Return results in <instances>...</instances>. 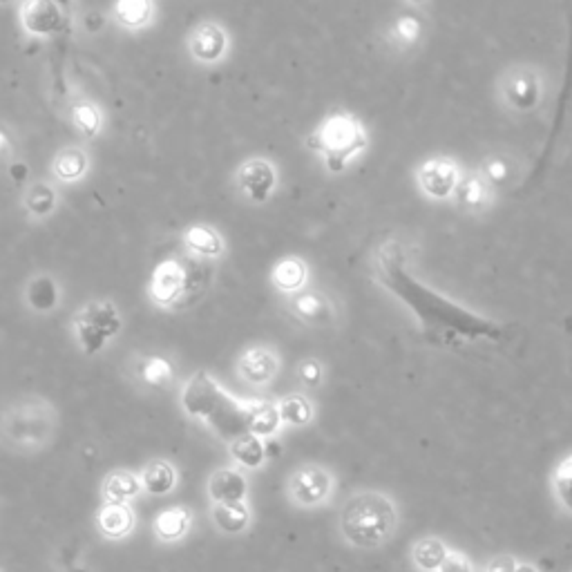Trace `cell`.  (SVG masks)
<instances>
[{
  "label": "cell",
  "instance_id": "ffe728a7",
  "mask_svg": "<svg viewBox=\"0 0 572 572\" xmlns=\"http://www.w3.org/2000/svg\"><path fill=\"white\" fill-rule=\"evenodd\" d=\"M231 456L246 470H257L266 463V445L260 436L246 432L231 441Z\"/></svg>",
  "mask_w": 572,
  "mask_h": 572
},
{
  "label": "cell",
  "instance_id": "b9f144b4",
  "mask_svg": "<svg viewBox=\"0 0 572 572\" xmlns=\"http://www.w3.org/2000/svg\"><path fill=\"white\" fill-rule=\"evenodd\" d=\"M409 5H421V3H425V0H407Z\"/></svg>",
  "mask_w": 572,
  "mask_h": 572
},
{
  "label": "cell",
  "instance_id": "d6a6232c",
  "mask_svg": "<svg viewBox=\"0 0 572 572\" xmlns=\"http://www.w3.org/2000/svg\"><path fill=\"white\" fill-rule=\"evenodd\" d=\"M150 0H119L117 16L123 25L139 27L148 21Z\"/></svg>",
  "mask_w": 572,
  "mask_h": 572
},
{
  "label": "cell",
  "instance_id": "4fadbf2b",
  "mask_svg": "<svg viewBox=\"0 0 572 572\" xmlns=\"http://www.w3.org/2000/svg\"><path fill=\"white\" fill-rule=\"evenodd\" d=\"M237 371H240L244 383H249L253 387H264L273 383V378L278 376L280 358L275 356L271 349L253 347L249 351H244L240 362H237Z\"/></svg>",
  "mask_w": 572,
  "mask_h": 572
},
{
  "label": "cell",
  "instance_id": "cb8c5ba5",
  "mask_svg": "<svg viewBox=\"0 0 572 572\" xmlns=\"http://www.w3.org/2000/svg\"><path fill=\"white\" fill-rule=\"evenodd\" d=\"M278 414L282 425L307 427L313 421V416H316V407H313L307 396L289 394L278 403Z\"/></svg>",
  "mask_w": 572,
  "mask_h": 572
},
{
  "label": "cell",
  "instance_id": "4dcf8cb0",
  "mask_svg": "<svg viewBox=\"0 0 572 572\" xmlns=\"http://www.w3.org/2000/svg\"><path fill=\"white\" fill-rule=\"evenodd\" d=\"M552 492H555L561 508L572 512V454L566 456V459L557 465L555 474H552Z\"/></svg>",
  "mask_w": 572,
  "mask_h": 572
},
{
  "label": "cell",
  "instance_id": "ba28073f",
  "mask_svg": "<svg viewBox=\"0 0 572 572\" xmlns=\"http://www.w3.org/2000/svg\"><path fill=\"white\" fill-rule=\"evenodd\" d=\"M121 329V320L110 304L97 302L85 309L79 318H76V336L85 354H99L103 345L117 336Z\"/></svg>",
  "mask_w": 572,
  "mask_h": 572
},
{
  "label": "cell",
  "instance_id": "44dd1931",
  "mask_svg": "<svg viewBox=\"0 0 572 572\" xmlns=\"http://www.w3.org/2000/svg\"><path fill=\"white\" fill-rule=\"evenodd\" d=\"M282 425L278 405L269 400H253L249 403V432L260 438H271Z\"/></svg>",
  "mask_w": 572,
  "mask_h": 572
},
{
  "label": "cell",
  "instance_id": "4316f807",
  "mask_svg": "<svg viewBox=\"0 0 572 572\" xmlns=\"http://www.w3.org/2000/svg\"><path fill=\"white\" fill-rule=\"evenodd\" d=\"M25 25L27 30H32L36 34H47L56 30V25H59L56 7L50 0H32V3L25 7Z\"/></svg>",
  "mask_w": 572,
  "mask_h": 572
},
{
  "label": "cell",
  "instance_id": "7bdbcfd3",
  "mask_svg": "<svg viewBox=\"0 0 572 572\" xmlns=\"http://www.w3.org/2000/svg\"><path fill=\"white\" fill-rule=\"evenodd\" d=\"M68 572H90V570H85V568H70Z\"/></svg>",
  "mask_w": 572,
  "mask_h": 572
},
{
  "label": "cell",
  "instance_id": "e575fe53",
  "mask_svg": "<svg viewBox=\"0 0 572 572\" xmlns=\"http://www.w3.org/2000/svg\"><path fill=\"white\" fill-rule=\"evenodd\" d=\"M32 307L38 311H47L56 304V286L50 280H38L30 291Z\"/></svg>",
  "mask_w": 572,
  "mask_h": 572
},
{
  "label": "cell",
  "instance_id": "ac0fdd59",
  "mask_svg": "<svg viewBox=\"0 0 572 572\" xmlns=\"http://www.w3.org/2000/svg\"><path fill=\"white\" fill-rule=\"evenodd\" d=\"M307 278H309V269L300 257H284V260L275 264V269L271 273L275 289L286 295L302 291V286L307 284Z\"/></svg>",
  "mask_w": 572,
  "mask_h": 572
},
{
  "label": "cell",
  "instance_id": "f35d334b",
  "mask_svg": "<svg viewBox=\"0 0 572 572\" xmlns=\"http://www.w3.org/2000/svg\"><path fill=\"white\" fill-rule=\"evenodd\" d=\"M517 559L512 555H497L488 561V566H485V572H514L517 570Z\"/></svg>",
  "mask_w": 572,
  "mask_h": 572
},
{
  "label": "cell",
  "instance_id": "9c48e42d",
  "mask_svg": "<svg viewBox=\"0 0 572 572\" xmlns=\"http://www.w3.org/2000/svg\"><path fill=\"white\" fill-rule=\"evenodd\" d=\"M501 94H503V101L508 103V108H512L514 112L526 114V112L535 110L541 103L543 85L535 70L521 68L505 76V81L501 85Z\"/></svg>",
  "mask_w": 572,
  "mask_h": 572
},
{
  "label": "cell",
  "instance_id": "7402d4cb",
  "mask_svg": "<svg viewBox=\"0 0 572 572\" xmlns=\"http://www.w3.org/2000/svg\"><path fill=\"white\" fill-rule=\"evenodd\" d=\"M193 514L186 508H170L164 510L155 521V535L161 541H179L188 535Z\"/></svg>",
  "mask_w": 572,
  "mask_h": 572
},
{
  "label": "cell",
  "instance_id": "ee69618b",
  "mask_svg": "<svg viewBox=\"0 0 572 572\" xmlns=\"http://www.w3.org/2000/svg\"><path fill=\"white\" fill-rule=\"evenodd\" d=\"M566 327L570 329V333H572V318H568V322H566Z\"/></svg>",
  "mask_w": 572,
  "mask_h": 572
},
{
  "label": "cell",
  "instance_id": "484cf974",
  "mask_svg": "<svg viewBox=\"0 0 572 572\" xmlns=\"http://www.w3.org/2000/svg\"><path fill=\"white\" fill-rule=\"evenodd\" d=\"M488 186L483 184L479 175H465L459 179V186L454 190V199L463 211H481L488 204Z\"/></svg>",
  "mask_w": 572,
  "mask_h": 572
},
{
  "label": "cell",
  "instance_id": "8992f818",
  "mask_svg": "<svg viewBox=\"0 0 572 572\" xmlns=\"http://www.w3.org/2000/svg\"><path fill=\"white\" fill-rule=\"evenodd\" d=\"M206 262L208 260H199V257L190 264L179 260L164 262L152 278V298L161 307H181V304L193 302L211 280V269Z\"/></svg>",
  "mask_w": 572,
  "mask_h": 572
},
{
  "label": "cell",
  "instance_id": "2e32d148",
  "mask_svg": "<svg viewBox=\"0 0 572 572\" xmlns=\"http://www.w3.org/2000/svg\"><path fill=\"white\" fill-rule=\"evenodd\" d=\"M99 530L103 535L110 539H121L126 537L128 532L135 526V512L130 510L128 503H119V501H108L103 508L99 510Z\"/></svg>",
  "mask_w": 572,
  "mask_h": 572
},
{
  "label": "cell",
  "instance_id": "ab89813d",
  "mask_svg": "<svg viewBox=\"0 0 572 572\" xmlns=\"http://www.w3.org/2000/svg\"><path fill=\"white\" fill-rule=\"evenodd\" d=\"M76 123H79V128H83L85 132H94L99 126V117H97V112H94L92 108H79L76 110Z\"/></svg>",
  "mask_w": 572,
  "mask_h": 572
},
{
  "label": "cell",
  "instance_id": "7a4b0ae2",
  "mask_svg": "<svg viewBox=\"0 0 572 572\" xmlns=\"http://www.w3.org/2000/svg\"><path fill=\"white\" fill-rule=\"evenodd\" d=\"M181 407L190 418H197L213 429L222 441L231 443L249 432V403H240L224 392L206 371H197L188 380L181 392Z\"/></svg>",
  "mask_w": 572,
  "mask_h": 572
},
{
  "label": "cell",
  "instance_id": "74e56055",
  "mask_svg": "<svg viewBox=\"0 0 572 572\" xmlns=\"http://www.w3.org/2000/svg\"><path fill=\"white\" fill-rule=\"evenodd\" d=\"M30 206L34 208L36 213H47L54 206V195L45 186H38L36 190H32Z\"/></svg>",
  "mask_w": 572,
  "mask_h": 572
},
{
  "label": "cell",
  "instance_id": "6da1fadb",
  "mask_svg": "<svg viewBox=\"0 0 572 572\" xmlns=\"http://www.w3.org/2000/svg\"><path fill=\"white\" fill-rule=\"evenodd\" d=\"M409 255L400 240H383L371 253V275L414 313L429 340L438 345H461L476 340H501L505 327L497 320L479 316L463 304L445 298L432 286L421 282L409 271Z\"/></svg>",
  "mask_w": 572,
  "mask_h": 572
},
{
  "label": "cell",
  "instance_id": "52a82bcc",
  "mask_svg": "<svg viewBox=\"0 0 572 572\" xmlns=\"http://www.w3.org/2000/svg\"><path fill=\"white\" fill-rule=\"evenodd\" d=\"M336 476L322 465H302L286 481V494L293 505L304 510L320 508L333 497Z\"/></svg>",
  "mask_w": 572,
  "mask_h": 572
},
{
  "label": "cell",
  "instance_id": "e0dca14e",
  "mask_svg": "<svg viewBox=\"0 0 572 572\" xmlns=\"http://www.w3.org/2000/svg\"><path fill=\"white\" fill-rule=\"evenodd\" d=\"M213 523L222 535H242L251 526V510L246 503H215Z\"/></svg>",
  "mask_w": 572,
  "mask_h": 572
},
{
  "label": "cell",
  "instance_id": "d590c367",
  "mask_svg": "<svg viewBox=\"0 0 572 572\" xmlns=\"http://www.w3.org/2000/svg\"><path fill=\"white\" fill-rule=\"evenodd\" d=\"M298 378H300V383L304 387L316 389V387L322 385L324 369H322V365L316 358H307V360H302L300 365H298Z\"/></svg>",
  "mask_w": 572,
  "mask_h": 572
},
{
  "label": "cell",
  "instance_id": "f1b7e54d",
  "mask_svg": "<svg viewBox=\"0 0 572 572\" xmlns=\"http://www.w3.org/2000/svg\"><path fill=\"white\" fill-rule=\"evenodd\" d=\"M139 492H141V481L130 472H114L106 479V485H103V494H106L108 501L126 503L128 499L137 497Z\"/></svg>",
  "mask_w": 572,
  "mask_h": 572
},
{
  "label": "cell",
  "instance_id": "836d02e7",
  "mask_svg": "<svg viewBox=\"0 0 572 572\" xmlns=\"http://www.w3.org/2000/svg\"><path fill=\"white\" fill-rule=\"evenodd\" d=\"M85 170V157L81 155V150H68L56 159V175L61 179H76L83 175Z\"/></svg>",
  "mask_w": 572,
  "mask_h": 572
},
{
  "label": "cell",
  "instance_id": "83f0119b",
  "mask_svg": "<svg viewBox=\"0 0 572 572\" xmlns=\"http://www.w3.org/2000/svg\"><path fill=\"white\" fill-rule=\"evenodd\" d=\"M512 175H514L512 161L503 155L485 157L479 168V177L488 188H508Z\"/></svg>",
  "mask_w": 572,
  "mask_h": 572
},
{
  "label": "cell",
  "instance_id": "9a60e30c",
  "mask_svg": "<svg viewBox=\"0 0 572 572\" xmlns=\"http://www.w3.org/2000/svg\"><path fill=\"white\" fill-rule=\"evenodd\" d=\"M228 38L222 27L215 23L199 25L190 36V52L199 63H217L226 54Z\"/></svg>",
  "mask_w": 572,
  "mask_h": 572
},
{
  "label": "cell",
  "instance_id": "60d3db41",
  "mask_svg": "<svg viewBox=\"0 0 572 572\" xmlns=\"http://www.w3.org/2000/svg\"><path fill=\"white\" fill-rule=\"evenodd\" d=\"M514 572H539V570L535 566H530V564H519Z\"/></svg>",
  "mask_w": 572,
  "mask_h": 572
},
{
  "label": "cell",
  "instance_id": "f546056e",
  "mask_svg": "<svg viewBox=\"0 0 572 572\" xmlns=\"http://www.w3.org/2000/svg\"><path fill=\"white\" fill-rule=\"evenodd\" d=\"M392 41L398 47H414L423 36V23L416 14H400L392 23Z\"/></svg>",
  "mask_w": 572,
  "mask_h": 572
},
{
  "label": "cell",
  "instance_id": "f6af8a7d",
  "mask_svg": "<svg viewBox=\"0 0 572 572\" xmlns=\"http://www.w3.org/2000/svg\"><path fill=\"white\" fill-rule=\"evenodd\" d=\"M0 146H3V137H0Z\"/></svg>",
  "mask_w": 572,
  "mask_h": 572
},
{
  "label": "cell",
  "instance_id": "5bb4252c",
  "mask_svg": "<svg viewBox=\"0 0 572 572\" xmlns=\"http://www.w3.org/2000/svg\"><path fill=\"white\" fill-rule=\"evenodd\" d=\"M208 497L213 503H244L249 497V481L240 470L224 467L208 479Z\"/></svg>",
  "mask_w": 572,
  "mask_h": 572
},
{
  "label": "cell",
  "instance_id": "603a6c76",
  "mask_svg": "<svg viewBox=\"0 0 572 572\" xmlns=\"http://www.w3.org/2000/svg\"><path fill=\"white\" fill-rule=\"evenodd\" d=\"M447 555H450V550H447L445 543L436 537H425L421 541H416L412 548V561L421 572H438Z\"/></svg>",
  "mask_w": 572,
  "mask_h": 572
},
{
  "label": "cell",
  "instance_id": "d4e9b609",
  "mask_svg": "<svg viewBox=\"0 0 572 572\" xmlns=\"http://www.w3.org/2000/svg\"><path fill=\"white\" fill-rule=\"evenodd\" d=\"M186 244L188 249L193 251L195 257L199 260H215V257L222 255L224 244L222 237H219L213 228L208 226H193L186 233Z\"/></svg>",
  "mask_w": 572,
  "mask_h": 572
},
{
  "label": "cell",
  "instance_id": "3957f363",
  "mask_svg": "<svg viewBox=\"0 0 572 572\" xmlns=\"http://www.w3.org/2000/svg\"><path fill=\"white\" fill-rule=\"evenodd\" d=\"M338 526L349 546L358 550L383 548L398 528L396 503L383 492H358L342 505Z\"/></svg>",
  "mask_w": 572,
  "mask_h": 572
},
{
  "label": "cell",
  "instance_id": "8fae6325",
  "mask_svg": "<svg viewBox=\"0 0 572 572\" xmlns=\"http://www.w3.org/2000/svg\"><path fill=\"white\" fill-rule=\"evenodd\" d=\"M237 186L253 204H264L278 188V170L266 159H249L237 170Z\"/></svg>",
  "mask_w": 572,
  "mask_h": 572
},
{
  "label": "cell",
  "instance_id": "30bf717a",
  "mask_svg": "<svg viewBox=\"0 0 572 572\" xmlns=\"http://www.w3.org/2000/svg\"><path fill=\"white\" fill-rule=\"evenodd\" d=\"M289 309L302 324L313 329H329L336 324V304L322 291H298L291 295Z\"/></svg>",
  "mask_w": 572,
  "mask_h": 572
},
{
  "label": "cell",
  "instance_id": "7c38bea8",
  "mask_svg": "<svg viewBox=\"0 0 572 572\" xmlns=\"http://www.w3.org/2000/svg\"><path fill=\"white\" fill-rule=\"evenodd\" d=\"M459 166L452 159L434 157L427 159L418 170V186L423 193L432 199H450L454 197V190L459 186Z\"/></svg>",
  "mask_w": 572,
  "mask_h": 572
},
{
  "label": "cell",
  "instance_id": "1f68e13d",
  "mask_svg": "<svg viewBox=\"0 0 572 572\" xmlns=\"http://www.w3.org/2000/svg\"><path fill=\"white\" fill-rule=\"evenodd\" d=\"M139 376L150 387H166L173 380V367L164 358H146L139 367Z\"/></svg>",
  "mask_w": 572,
  "mask_h": 572
},
{
  "label": "cell",
  "instance_id": "277c9868",
  "mask_svg": "<svg viewBox=\"0 0 572 572\" xmlns=\"http://www.w3.org/2000/svg\"><path fill=\"white\" fill-rule=\"evenodd\" d=\"M367 130L349 112H333L307 139V148L322 159L331 175H340L367 150Z\"/></svg>",
  "mask_w": 572,
  "mask_h": 572
},
{
  "label": "cell",
  "instance_id": "8d00e7d4",
  "mask_svg": "<svg viewBox=\"0 0 572 572\" xmlns=\"http://www.w3.org/2000/svg\"><path fill=\"white\" fill-rule=\"evenodd\" d=\"M438 572H474V568L470 564V559L461 555V552H450L443 561V566L438 568Z\"/></svg>",
  "mask_w": 572,
  "mask_h": 572
},
{
  "label": "cell",
  "instance_id": "5b68a950",
  "mask_svg": "<svg viewBox=\"0 0 572 572\" xmlns=\"http://www.w3.org/2000/svg\"><path fill=\"white\" fill-rule=\"evenodd\" d=\"M56 409L43 398H23L0 416V443L12 450H45L56 436Z\"/></svg>",
  "mask_w": 572,
  "mask_h": 572
},
{
  "label": "cell",
  "instance_id": "d6986e66",
  "mask_svg": "<svg viewBox=\"0 0 572 572\" xmlns=\"http://www.w3.org/2000/svg\"><path fill=\"white\" fill-rule=\"evenodd\" d=\"M177 485V470L168 461H152L141 476V488L152 497H164Z\"/></svg>",
  "mask_w": 572,
  "mask_h": 572
}]
</instances>
